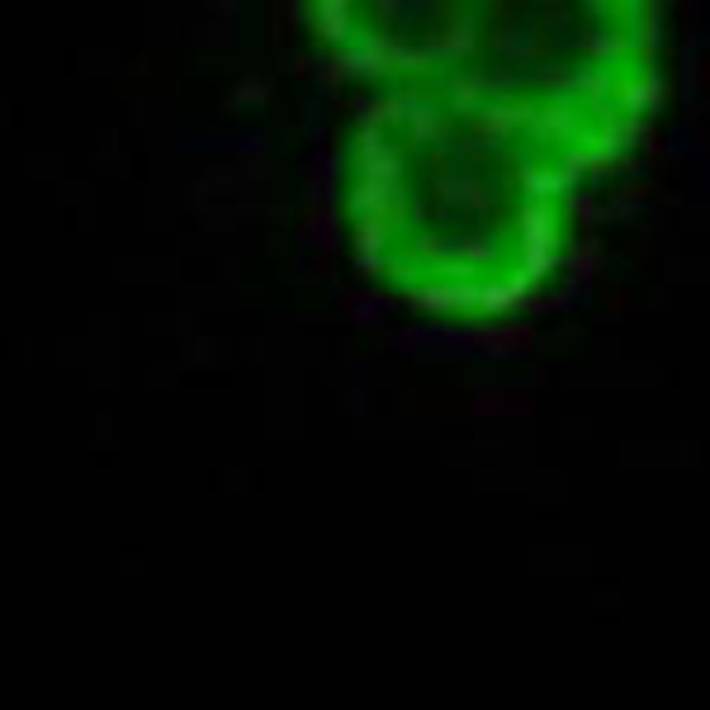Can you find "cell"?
<instances>
[{
	"label": "cell",
	"mask_w": 710,
	"mask_h": 710,
	"mask_svg": "<svg viewBox=\"0 0 710 710\" xmlns=\"http://www.w3.org/2000/svg\"><path fill=\"white\" fill-rule=\"evenodd\" d=\"M303 10L351 81L478 104L583 180L630 157L663 99L658 0H303Z\"/></svg>",
	"instance_id": "obj_2"
},
{
	"label": "cell",
	"mask_w": 710,
	"mask_h": 710,
	"mask_svg": "<svg viewBox=\"0 0 710 710\" xmlns=\"http://www.w3.org/2000/svg\"><path fill=\"white\" fill-rule=\"evenodd\" d=\"M583 176L478 104L375 90L341 152L355 265L426 317L516 313L564 260Z\"/></svg>",
	"instance_id": "obj_1"
}]
</instances>
